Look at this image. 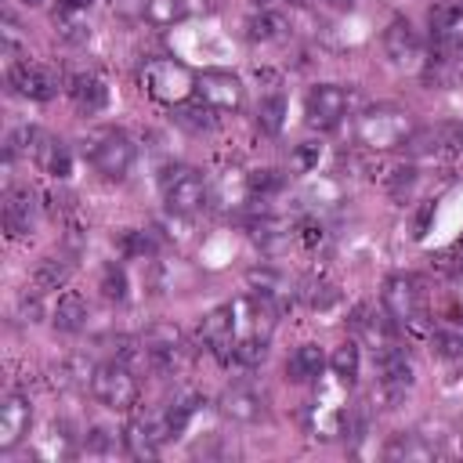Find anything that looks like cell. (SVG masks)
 <instances>
[{
    "label": "cell",
    "instance_id": "cell-36",
    "mask_svg": "<svg viewBox=\"0 0 463 463\" xmlns=\"http://www.w3.org/2000/svg\"><path fill=\"white\" fill-rule=\"evenodd\" d=\"M300 293H304L307 307H315V311H329V307L340 300V289H336L333 282H326V279H311Z\"/></svg>",
    "mask_w": 463,
    "mask_h": 463
},
{
    "label": "cell",
    "instance_id": "cell-19",
    "mask_svg": "<svg viewBox=\"0 0 463 463\" xmlns=\"http://www.w3.org/2000/svg\"><path fill=\"white\" fill-rule=\"evenodd\" d=\"M383 456L391 463H430L438 452H434V445L423 434L402 430V434H391V441L383 445Z\"/></svg>",
    "mask_w": 463,
    "mask_h": 463
},
{
    "label": "cell",
    "instance_id": "cell-28",
    "mask_svg": "<svg viewBox=\"0 0 463 463\" xmlns=\"http://www.w3.org/2000/svg\"><path fill=\"white\" fill-rule=\"evenodd\" d=\"M203 405V398L199 394H181V398H174L170 402V409H163L159 416H163V427H166V438H177L184 427H188V420L195 416V409Z\"/></svg>",
    "mask_w": 463,
    "mask_h": 463
},
{
    "label": "cell",
    "instance_id": "cell-12",
    "mask_svg": "<svg viewBox=\"0 0 463 463\" xmlns=\"http://www.w3.org/2000/svg\"><path fill=\"white\" fill-rule=\"evenodd\" d=\"M7 83L14 94H22L29 101H51L58 94V76L36 61H14L7 72Z\"/></svg>",
    "mask_w": 463,
    "mask_h": 463
},
{
    "label": "cell",
    "instance_id": "cell-7",
    "mask_svg": "<svg viewBox=\"0 0 463 463\" xmlns=\"http://www.w3.org/2000/svg\"><path fill=\"white\" fill-rule=\"evenodd\" d=\"M163 203L177 217H188V213L203 210V203H206V181H203V174L192 170V166H170L166 177H163Z\"/></svg>",
    "mask_w": 463,
    "mask_h": 463
},
{
    "label": "cell",
    "instance_id": "cell-18",
    "mask_svg": "<svg viewBox=\"0 0 463 463\" xmlns=\"http://www.w3.org/2000/svg\"><path fill=\"white\" fill-rule=\"evenodd\" d=\"M33 224H36V199H33V192L29 188H11L4 195V232L11 239H18V235H29Z\"/></svg>",
    "mask_w": 463,
    "mask_h": 463
},
{
    "label": "cell",
    "instance_id": "cell-25",
    "mask_svg": "<svg viewBox=\"0 0 463 463\" xmlns=\"http://www.w3.org/2000/svg\"><path fill=\"white\" fill-rule=\"evenodd\" d=\"M36 159H40V166H43V174H51V177H69L72 174V152H69V145L65 141H58V137H40V145H36Z\"/></svg>",
    "mask_w": 463,
    "mask_h": 463
},
{
    "label": "cell",
    "instance_id": "cell-42",
    "mask_svg": "<svg viewBox=\"0 0 463 463\" xmlns=\"http://www.w3.org/2000/svg\"><path fill=\"white\" fill-rule=\"evenodd\" d=\"M318 159H322V145H318V141H300V145L293 148V166H297V170H315Z\"/></svg>",
    "mask_w": 463,
    "mask_h": 463
},
{
    "label": "cell",
    "instance_id": "cell-34",
    "mask_svg": "<svg viewBox=\"0 0 463 463\" xmlns=\"http://www.w3.org/2000/svg\"><path fill=\"white\" fill-rule=\"evenodd\" d=\"M98 289H101V297H105V300H127V271H123V264L109 260V264L101 268Z\"/></svg>",
    "mask_w": 463,
    "mask_h": 463
},
{
    "label": "cell",
    "instance_id": "cell-49",
    "mask_svg": "<svg viewBox=\"0 0 463 463\" xmlns=\"http://www.w3.org/2000/svg\"><path fill=\"white\" fill-rule=\"evenodd\" d=\"M253 4H257V7H271L275 0H253Z\"/></svg>",
    "mask_w": 463,
    "mask_h": 463
},
{
    "label": "cell",
    "instance_id": "cell-31",
    "mask_svg": "<svg viewBox=\"0 0 463 463\" xmlns=\"http://www.w3.org/2000/svg\"><path fill=\"white\" fill-rule=\"evenodd\" d=\"M358 365H362L358 344L344 340L340 347H333V354H329V369H333V373H336L344 383H354V376H358Z\"/></svg>",
    "mask_w": 463,
    "mask_h": 463
},
{
    "label": "cell",
    "instance_id": "cell-29",
    "mask_svg": "<svg viewBox=\"0 0 463 463\" xmlns=\"http://www.w3.org/2000/svg\"><path fill=\"white\" fill-rule=\"evenodd\" d=\"M257 127L260 134H279L286 127V98L282 94H264L260 105H257Z\"/></svg>",
    "mask_w": 463,
    "mask_h": 463
},
{
    "label": "cell",
    "instance_id": "cell-33",
    "mask_svg": "<svg viewBox=\"0 0 463 463\" xmlns=\"http://www.w3.org/2000/svg\"><path fill=\"white\" fill-rule=\"evenodd\" d=\"M264 358H268V336H257V333H242V336L235 340V362H239V365L253 369V365H260Z\"/></svg>",
    "mask_w": 463,
    "mask_h": 463
},
{
    "label": "cell",
    "instance_id": "cell-27",
    "mask_svg": "<svg viewBox=\"0 0 463 463\" xmlns=\"http://www.w3.org/2000/svg\"><path fill=\"white\" fill-rule=\"evenodd\" d=\"M54 33L65 40V43H87L90 40V22H87V11H76V7H58L54 11Z\"/></svg>",
    "mask_w": 463,
    "mask_h": 463
},
{
    "label": "cell",
    "instance_id": "cell-41",
    "mask_svg": "<svg viewBox=\"0 0 463 463\" xmlns=\"http://www.w3.org/2000/svg\"><path fill=\"white\" fill-rule=\"evenodd\" d=\"M83 445H87V452H116V449H119V438H116V430H109V427H94V430L83 438Z\"/></svg>",
    "mask_w": 463,
    "mask_h": 463
},
{
    "label": "cell",
    "instance_id": "cell-24",
    "mask_svg": "<svg viewBox=\"0 0 463 463\" xmlns=\"http://www.w3.org/2000/svg\"><path fill=\"white\" fill-rule=\"evenodd\" d=\"M376 174V181L394 195V199H405L409 192H412V184H416V166L409 163V159H391V163H383V166H373Z\"/></svg>",
    "mask_w": 463,
    "mask_h": 463
},
{
    "label": "cell",
    "instance_id": "cell-43",
    "mask_svg": "<svg viewBox=\"0 0 463 463\" xmlns=\"http://www.w3.org/2000/svg\"><path fill=\"white\" fill-rule=\"evenodd\" d=\"M40 297H43V293H36V289H33V297L22 293V300H18V315H22V322H40V315H43Z\"/></svg>",
    "mask_w": 463,
    "mask_h": 463
},
{
    "label": "cell",
    "instance_id": "cell-30",
    "mask_svg": "<svg viewBox=\"0 0 463 463\" xmlns=\"http://www.w3.org/2000/svg\"><path fill=\"white\" fill-rule=\"evenodd\" d=\"M246 282L253 286V293H260V297H268L271 304L275 300H282L286 297V279L279 275V271H271V268H250V275H246Z\"/></svg>",
    "mask_w": 463,
    "mask_h": 463
},
{
    "label": "cell",
    "instance_id": "cell-2",
    "mask_svg": "<svg viewBox=\"0 0 463 463\" xmlns=\"http://www.w3.org/2000/svg\"><path fill=\"white\" fill-rule=\"evenodd\" d=\"M412 116L398 105H373L358 116L354 123V137L358 145L373 148V152H391V148H402L405 137L412 134Z\"/></svg>",
    "mask_w": 463,
    "mask_h": 463
},
{
    "label": "cell",
    "instance_id": "cell-10",
    "mask_svg": "<svg viewBox=\"0 0 463 463\" xmlns=\"http://www.w3.org/2000/svg\"><path fill=\"white\" fill-rule=\"evenodd\" d=\"M235 304H221L199 322V340L217 362H235Z\"/></svg>",
    "mask_w": 463,
    "mask_h": 463
},
{
    "label": "cell",
    "instance_id": "cell-16",
    "mask_svg": "<svg viewBox=\"0 0 463 463\" xmlns=\"http://www.w3.org/2000/svg\"><path fill=\"white\" fill-rule=\"evenodd\" d=\"M221 412H224L228 420H235V423H257V420H264L268 402H264L260 391L235 383V387H228V391L221 394Z\"/></svg>",
    "mask_w": 463,
    "mask_h": 463
},
{
    "label": "cell",
    "instance_id": "cell-32",
    "mask_svg": "<svg viewBox=\"0 0 463 463\" xmlns=\"http://www.w3.org/2000/svg\"><path fill=\"white\" fill-rule=\"evenodd\" d=\"M141 11L152 25H174L188 14V0H145Z\"/></svg>",
    "mask_w": 463,
    "mask_h": 463
},
{
    "label": "cell",
    "instance_id": "cell-44",
    "mask_svg": "<svg viewBox=\"0 0 463 463\" xmlns=\"http://www.w3.org/2000/svg\"><path fill=\"white\" fill-rule=\"evenodd\" d=\"M322 239H326L322 224H315V221L300 224V242H304V246H322Z\"/></svg>",
    "mask_w": 463,
    "mask_h": 463
},
{
    "label": "cell",
    "instance_id": "cell-23",
    "mask_svg": "<svg viewBox=\"0 0 463 463\" xmlns=\"http://www.w3.org/2000/svg\"><path fill=\"white\" fill-rule=\"evenodd\" d=\"M322 369H326V354H322L318 344H300V347L289 354V362H286V376H289L293 383H307V380L322 376Z\"/></svg>",
    "mask_w": 463,
    "mask_h": 463
},
{
    "label": "cell",
    "instance_id": "cell-5",
    "mask_svg": "<svg viewBox=\"0 0 463 463\" xmlns=\"http://www.w3.org/2000/svg\"><path fill=\"white\" fill-rule=\"evenodd\" d=\"M90 394L105 405V409H116V412H130L137 405V376L130 373L127 362H101L94 365V376H90Z\"/></svg>",
    "mask_w": 463,
    "mask_h": 463
},
{
    "label": "cell",
    "instance_id": "cell-47",
    "mask_svg": "<svg viewBox=\"0 0 463 463\" xmlns=\"http://www.w3.org/2000/svg\"><path fill=\"white\" fill-rule=\"evenodd\" d=\"M61 4H65V7H76V11H87L94 0H61Z\"/></svg>",
    "mask_w": 463,
    "mask_h": 463
},
{
    "label": "cell",
    "instance_id": "cell-45",
    "mask_svg": "<svg viewBox=\"0 0 463 463\" xmlns=\"http://www.w3.org/2000/svg\"><path fill=\"white\" fill-rule=\"evenodd\" d=\"M430 213H434V203H427V206H423V210H420V217H416V232H412V235H416V239H420V235H423V232H427V221H430Z\"/></svg>",
    "mask_w": 463,
    "mask_h": 463
},
{
    "label": "cell",
    "instance_id": "cell-39",
    "mask_svg": "<svg viewBox=\"0 0 463 463\" xmlns=\"http://www.w3.org/2000/svg\"><path fill=\"white\" fill-rule=\"evenodd\" d=\"M430 344H434V351H438L441 358H459V354H463V326L430 333Z\"/></svg>",
    "mask_w": 463,
    "mask_h": 463
},
{
    "label": "cell",
    "instance_id": "cell-13",
    "mask_svg": "<svg viewBox=\"0 0 463 463\" xmlns=\"http://www.w3.org/2000/svg\"><path fill=\"white\" fill-rule=\"evenodd\" d=\"M163 441H170V438H166V427H163V416H159V412H152V416H134V420L127 423V430H123V445H127V452L137 456V459L159 456Z\"/></svg>",
    "mask_w": 463,
    "mask_h": 463
},
{
    "label": "cell",
    "instance_id": "cell-6",
    "mask_svg": "<svg viewBox=\"0 0 463 463\" xmlns=\"http://www.w3.org/2000/svg\"><path fill=\"white\" fill-rule=\"evenodd\" d=\"M412 159H456L463 156V123H434V127H416L405 145Z\"/></svg>",
    "mask_w": 463,
    "mask_h": 463
},
{
    "label": "cell",
    "instance_id": "cell-14",
    "mask_svg": "<svg viewBox=\"0 0 463 463\" xmlns=\"http://www.w3.org/2000/svg\"><path fill=\"white\" fill-rule=\"evenodd\" d=\"M29 423H33V409H29V398L25 394H7L4 405H0V449L11 452L25 434H29Z\"/></svg>",
    "mask_w": 463,
    "mask_h": 463
},
{
    "label": "cell",
    "instance_id": "cell-21",
    "mask_svg": "<svg viewBox=\"0 0 463 463\" xmlns=\"http://www.w3.org/2000/svg\"><path fill=\"white\" fill-rule=\"evenodd\" d=\"M83 322H87V300L76 289H65L51 307V326L58 333H76L83 329Z\"/></svg>",
    "mask_w": 463,
    "mask_h": 463
},
{
    "label": "cell",
    "instance_id": "cell-22",
    "mask_svg": "<svg viewBox=\"0 0 463 463\" xmlns=\"http://www.w3.org/2000/svg\"><path fill=\"white\" fill-rule=\"evenodd\" d=\"M174 123L188 134H210L217 127V109L206 105L203 98L199 101H181V105H174Z\"/></svg>",
    "mask_w": 463,
    "mask_h": 463
},
{
    "label": "cell",
    "instance_id": "cell-26",
    "mask_svg": "<svg viewBox=\"0 0 463 463\" xmlns=\"http://www.w3.org/2000/svg\"><path fill=\"white\" fill-rule=\"evenodd\" d=\"M72 275V260L65 257H43L36 268H33V289L36 293H51V289H61Z\"/></svg>",
    "mask_w": 463,
    "mask_h": 463
},
{
    "label": "cell",
    "instance_id": "cell-17",
    "mask_svg": "<svg viewBox=\"0 0 463 463\" xmlns=\"http://www.w3.org/2000/svg\"><path fill=\"white\" fill-rule=\"evenodd\" d=\"M65 90H69L72 105H76L83 116L101 112L105 101H109V87H105V80H101L98 72H72L69 83H65Z\"/></svg>",
    "mask_w": 463,
    "mask_h": 463
},
{
    "label": "cell",
    "instance_id": "cell-4",
    "mask_svg": "<svg viewBox=\"0 0 463 463\" xmlns=\"http://www.w3.org/2000/svg\"><path fill=\"white\" fill-rule=\"evenodd\" d=\"M141 83H145V90L156 98V101H163V105H181V101H188L192 94H195V76H192V69L188 65H181V61H174V58H152L145 69H141Z\"/></svg>",
    "mask_w": 463,
    "mask_h": 463
},
{
    "label": "cell",
    "instance_id": "cell-50",
    "mask_svg": "<svg viewBox=\"0 0 463 463\" xmlns=\"http://www.w3.org/2000/svg\"><path fill=\"white\" fill-rule=\"evenodd\" d=\"M25 4H40V0H25Z\"/></svg>",
    "mask_w": 463,
    "mask_h": 463
},
{
    "label": "cell",
    "instance_id": "cell-9",
    "mask_svg": "<svg viewBox=\"0 0 463 463\" xmlns=\"http://www.w3.org/2000/svg\"><path fill=\"white\" fill-rule=\"evenodd\" d=\"M347 105H351V98H347L344 87H336V83H318V87H311L307 98H304V116H307L311 127L333 130V127L344 119Z\"/></svg>",
    "mask_w": 463,
    "mask_h": 463
},
{
    "label": "cell",
    "instance_id": "cell-20",
    "mask_svg": "<svg viewBox=\"0 0 463 463\" xmlns=\"http://www.w3.org/2000/svg\"><path fill=\"white\" fill-rule=\"evenodd\" d=\"M242 29H246V40H253V43H279L289 33V18L282 11H275V7H260V11H253L246 18Z\"/></svg>",
    "mask_w": 463,
    "mask_h": 463
},
{
    "label": "cell",
    "instance_id": "cell-3",
    "mask_svg": "<svg viewBox=\"0 0 463 463\" xmlns=\"http://www.w3.org/2000/svg\"><path fill=\"white\" fill-rule=\"evenodd\" d=\"M80 148H83L87 163H90L101 177H109V181H123V177L130 174V166H134V145H130V137H127L123 130L98 127V130H90V134L83 137Z\"/></svg>",
    "mask_w": 463,
    "mask_h": 463
},
{
    "label": "cell",
    "instance_id": "cell-40",
    "mask_svg": "<svg viewBox=\"0 0 463 463\" xmlns=\"http://www.w3.org/2000/svg\"><path fill=\"white\" fill-rule=\"evenodd\" d=\"M119 250L127 257H148V253H156V239H152V232H123Z\"/></svg>",
    "mask_w": 463,
    "mask_h": 463
},
{
    "label": "cell",
    "instance_id": "cell-38",
    "mask_svg": "<svg viewBox=\"0 0 463 463\" xmlns=\"http://www.w3.org/2000/svg\"><path fill=\"white\" fill-rule=\"evenodd\" d=\"M250 235H253L257 246H264V250H279V242H282L289 232H286V224H279L275 217H260V221L253 224Z\"/></svg>",
    "mask_w": 463,
    "mask_h": 463
},
{
    "label": "cell",
    "instance_id": "cell-48",
    "mask_svg": "<svg viewBox=\"0 0 463 463\" xmlns=\"http://www.w3.org/2000/svg\"><path fill=\"white\" fill-rule=\"evenodd\" d=\"M456 268L463 271V246H456Z\"/></svg>",
    "mask_w": 463,
    "mask_h": 463
},
{
    "label": "cell",
    "instance_id": "cell-11",
    "mask_svg": "<svg viewBox=\"0 0 463 463\" xmlns=\"http://www.w3.org/2000/svg\"><path fill=\"white\" fill-rule=\"evenodd\" d=\"M195 94H199L206 105H213L217 112H235V109H242V98H246L239 76L221 72V69L199 72V76H195Z\"/></svg>",
    "mask_w": 463,
    "mask_h": 463
},
{
    "label": "cell",
    "instance_id": "cell-46",
    "mask_svg": "<svg viewBox=\"0 0 463 463\" xmlns=\"http://www.w3.org/2000/svg\"><path fill=\"white\" fill-rule=\"evenodd\" d=\"M326 4H329V7H336V11H351L358 0H326Z\"/></svg>",
    "mask_w": 463,
    "mask_h": 463
},
{
    "label": "cell",
    "instance_id": "cell-8",
    "mask_svg": "<svg viewBox=\"0 0 463 463\" xmlns=\"http://www.w3.org/2000/svg\"><path fill=\"white\" fill-rule=\"evenodd\" d=\"M383 54H387V61H391L394 69H402V72H420V69L427 65V58H423V40H420V33L412 29L409 18H391V22H387V29H383Z\"/></svg>",
    "mask_w": 463,
    "mask_h": 463
},
{
    "label": "cell",
    "instance_id": "cell-15",
    "mask_svg": "<svg viewBox=\"0 0 463 463\" xmlns=\"http://www.w3.org/2000/svg\"><path fill=\"white\" fill-rule=\"evenodd\" d=\"M383 311L394 322H405L420 311V282L412 275H391L383 282Z\"/></svg>",
    "mask_w": 463,
    "mask_h": 463
},
{
    "label": "cell",
    "instance_id": "cell-1",
    "mask_svg": "<svg viewBox=\"0 0 463 463\" xmlns=\"http://www.w3.org/2000/svg\"><path fill=\"white\" fill-rule=\"evenodd\" d=\"M463 65V4H438L430 11V69L434 80H445Z\"/></svg>",
    "mask_w": 463,
    "mask_h": 463
},
{
    "label": "cell",
    "instance_id": "cell-35",
    "mask_svg": "<svg viewBox=\"0 0 463 463\" xmlns=\"http://www.w3.org/2000/svg\"><path fill=\"white\" fill-rule=\"evenodd\" d=\"M282 184H286V174L282 170H271V166H260V170L246 174V192L250 195H275Z\"/></svg>",
    "mask_w": 463,
    "mask_h": 463
},
{
    "label": "cell",
    "instance_id": "cell-37",
    "mask_svg": "<svg viewBox=\"0 0 463 463\" xmlns=\"http://www.w3.org/2000/svg\"><path fill=\"white\" fill-rule=\"evenodd\" d=\"M40 137H43V134H40L36 127L22 123V127H14V130L4 137V152H7V156H18V152H36Z\"/></svg>",
    "mask_w": 463,
    "mask_h": 463
}]
</instances>
